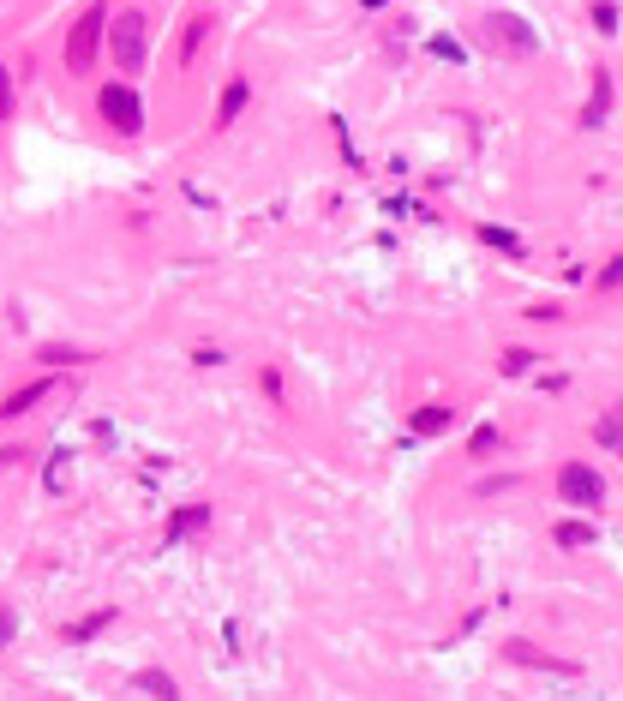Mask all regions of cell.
I'll use <instances>...</instances> for the list:
<instances>
[{
  "mask_svg": "<svg viewBox=\"0 0 623 701\" xmlns=\"http://www.w3.org/2000/svg\"><path fill=\"white\" fill-rule=\"evenodd\" d=\"M102 24H108V6H102V0H96V6H84V12L72 18V30H66V66H72V72H90V66H96Z\"/></svg>",
  "mask_w": 623,
  "mask_h": 701,
  "instance_id": "6da1fadb",
  "label": "cell"
},
{
  "mask_svg": "<svg viewBox=\"0 0 623 701\" xmlns=\"http://www.w3.org/2000/svg\"><path fill=\"white\" fill-rule=\"evenodd\" d=\"M480 36H486L492 48H504V54H534V48H540L534 24H528L522 12H486V18H480Z\"/></svg>",
  "mask_w": 623,
  "mask_h": 701,
  "instance_id": "7a4b0ae2",
  "label": "cell"
},
{
  "mask_svg": "<svg viewBox=\"0 0 623 701\" xmlns=\"http://www.w3.org/2000/svg\"><path fill=\"white\" fill-rule=\"evenodd\" d=\"M144 54H150V24H144V12H120V18H114V60H120V72H138Z\"/></svg>",
  "mask_w": 623,
  "mask_h": 701,
  "instance_id": "3957f363",
  "label": "cell"
},
{
  "mask_svg": "<svg viewBox=\"0 0 623 701\" xmlns=\"http://www.w3.org/2000/svg\"><path fill=\"white\" fill-rule=\"evenodd\" d=\"M96 108L108 114L114 132H138V126H144V102H138L132 84H102V90H96Z\"/></svg>",
  "mask_w": 623,
  "mask_h": 701,
  "instance_id": "277c9868",
  "label": "cell"
},
{
  "mask_svg": "<svg viewBox=\"0 0 623 701\" xmlns=\"http://www.w3.org/2000/svg\"><path fill=\"white\" fill-rule=\"evenodd\" d=\"M558 498L594 510V504H606V480H600L588 462H564V468H558Z\"/></svg>",
  "mask_w": 623,
  "mask_h": 701,
  "instance_id": "5b68a950",
  "label": "cell"
},
{
  "mask_svg": "<svg viewBox=\"0 0 623 701\" xmlns=\"http://www.w3.org/2000/svg\"><path fill=\"white\" fill-rule=\"evenodd\" d=\"M504 654H510L516 666H540V672H552V678H582V666H576V660H546L534 642H510Z\"/></svg>",
  "mask_w": 623,
  "mask_h": 701,
  "instance_id": "8992f818",
  "label": "cell"
},
{
  "mask_svg": "<svg viewBox=\"0 0 623 701\" xmlns=\"http://www.w3.org/2000/svg\"><path fill=\"white\" fill-rule=\"evenodd\" d=\"M606 114H612V72H606V66H594V90H588V108H582V126L594 132V126H606Z\"/></svg>",
  "mask_w": 623,
  "mask_h": 701,
  "instance_id": "52a82bcc",
  "label": "cell"
},
{
  "mask_svg": "<svg viewBox=\"0 0 623 701\" xmlns=\"http://www.w3.org/2000/svg\"><path fill=\"white\" fill-rule=\"evenodd\" d=\"M42 396H48V378H36V384H24L18 396H6V402H0V420H18V414H30V408H36Z\"/></svg>",
  "mask_w": 623,
  "mask_h": 701,
  "instance_id": "ba28073f",
  "label": "cell"
},
{
  "mask_svg": "<svg viewBox=\"0 0 623 701\" xmlns=\"http://www.w3.org/2000/svg\"><path fill=\"white\" fill-rule=\"evenodd\" d=\"M480 246H492V252H510V258H528L522 234H510V228H480Z\"/></svg>",
  "mask_w": 623,
  "mask_h": 701,
  "instance_id": "9c48e42d",
  "label": "cell"
},
{
  "mask_svg": "<svg viewBox=\"0 0 623 701\" xmlns=\"http://www.w3.org/2000/svg\"><path fill=\"white\" fill-rule=\"evenodd\" d=\"M552 540H558V546H564V552H576V546H594V540H600V534H594V528H588V522H558V528H552Z\"/></svg>",
  "mask_w": 623,
  "mask_h": 701,
  "instance_id": "30bf717a",
  "label": "cell"
},
{
  "mask_svg": "<svg viewBox=\"0 0 623 701\" xmlns=\"http://www.w3.org/2000/svg\"><path fill=\"white\" fill-rule=\"evenodd\" d=\"M450 420H456L450 408H420V414H414V432H420V438H438V432H450Z\"/></svg>",
  "mask_w": 623,
  "mask_h": 701,
  "instance_id": "8fae6325",
  "label": "cell"
},
{
  "mask_svg": "<svg viewBox=\"0 0 623 701\" xmlns=\"http://www.w3.org/2000/svg\"><path fill=\"white\" fill-rule=\"evenodd\" d=\"M240 108H246V84H228V90H222V102H216V126H228Z\"/></svg>",
  "mask_w": 623,
  "mask_h": 701,
  "instance_id": "7c38bea8",
  "label": "cell"
},
{
  "mask_svg": "<svg viewBox=\"0 0 623 701\" xmlns=\"http://www.w3.org/2000/svg\"><path fill=\"white\" fill-rule=\"evenodd\" d=\"M534 360H540L534 348H504V378H528V372H534Z\"/></svg>",
  "mask_w": 623,
  "mask_h": 701,
  "instance_id": "4fadbf2b",
  "label": "cell"
},
{
  "mask_svg": "<svg viewBox=\"0 0 623 701\" xmlns=\"http://www.w3.org/2000/svg\"><path fill=\"white\" fill-rule=\"evenodd\" d=\"M588 18H594V30H600V36H618V6H612V0H594V12H588Z\"/></svg>",
  "mask_w": 623,
  "mask_h": 701,
  "instance_id": "5bb4252c",
  "label": "cell"
},
{
  "mask_svg": "<svg viewBox=\"0 0 623 701\" xmlns=\"http://www.w3.org/2000/svg\"><path fill=\"white\" fill-rule=\"evenodd\" d=\"M132 684H138V690H150V696H174V678H168V672H138Z\"/></svg>",
  "mask_w": 623,
  "mask_h": 701,
  "instance_id": "9a60e30c",
  "label": "cell"
},
{
  "mask_svg": "<svg viewBox=\"0 0 623 701\" xmlns=\"http://www.w3.org/2000/svg\"><path fill=\"white\" fill-rule=\"evenodd\" d=\"M198 42H204V18H186V36H180V60H192V54H198Z\"/></svg>",
  "mask_w": 623,
  "mask_h": 701,
  "instance_id": "2e32d148",
  "label": "cell"
},
{
  "mask_svg": "<svg viewBox=\"0 0 623 701\" xmlns=\"http://www.w3.org/2000/svg\"><path fill=\"white\" fill-rule=\"evenodd\" d=\"M594 432H600V444H618V438H623V408H612V414H606Z\"/></svg>",
  "mask_w": 623,
  "mask_h": 701,
  "instance_id": "e0dca14e",
  "label": "cell"
},
{
  "mask_svg": "<svg viewBox=\"0 0 623 701\" xmlns=\"http://www.w3.org/2000/svg\"><path fill=\"white\" fill-rule=\"evenodd\" d=\"M102 624H108V612H96V618H84V624H72V630H66V642H84V636H96Z\"/></svg>",
  "mask_w": 623,
  "mask_h": 701,
  "instance_id": "ac0fdd59",
  "label": "cell"
},
{
  "mask_svg": "<svg viewBox=\"0 0 623 701\" xmlns=\"http://www.w3.org/2000/svg\"><path fill=\"white\" fill-rule=\"evenodd\" d=\"M600 288H606V294H612V288H623V258H612V264L600 270Z\"/></svg>",
  "mask_w": 623,
  "mask_h": 701,
  "instance_id": "d6986e66",
  "label": "cell"
},
{
  "mask_svg": "<svg viewBox=\"0 0 623 701\" xmlns=\"http://www.w3.org/2000/svg\"><path fill=\"white\" fill-rule=\"evenodd\" d=\"M492 444H498V432H492V426H474V438H468V450L480 456V450H492Z\"/></svg>",
  "mask_w": 623,
  "mask_h": 701,
  "instance_id": "ffe728a7",
  "label": "cell"
},
{
  "mask_svg": "<svg viewBox=\"0 0 623 701\" xmlns=\"http://www.w3.org/2000/svg\"><path fill=\"white\" fill-rule=\"evenodd\" d=\"M516 486V474H498V480H480V498H498V492H510Z\"/></svg>",
  "mask_w": 623,
  "mask_h": 701,
  "instance_id": "44dd1931",
  "label": "cell"
},
{
  "mask_svg": "<svg viewBox=\"0 0 623 701\" xmlns=\"http://www.w3.org/2000/svg\"><path fill=\"white\" fill-rule=\"evenodd\" d=\"M42 360H54V366H78L84 354H72V348H42Z\"/></svg>",
  "mask_w": 623,
  "mask_h": 701,
  "instance_id": "7402d4cb",
  "label": "cell"
},
{
  "mask_svg": "<svg viewBox=\"0 0 623 701\" xmlns=\"http://www.w3.org/2000/svg\"><path fill=\"white\" fill-rule=\"evenodd\" d=\"M6 114H12V72L0 66V120H6Z\"/></svg>",
  "mask_w": 623,
  "mask_h": 701,
  "instance_id": "603a6c76",
  "label": "cell"
},
{
  "mask_svg": "<svg viewBox=\"0 0 623 701\" xmlns=\"http://www.w3.org/2000/svg\"><path fill=\"white\" fill-rule=\"evenodd\" d=\"M432 54H444V60H462V48H456L450 36H432Z\"/></svg>",
  "mask_w": 623,
  "mask_h": 701,
  "instance_id": "cb8c5ba5",
  "label": "cell"
},
{
  "mask_svg": "<svg viewBox=\"0 0 623 701\" xmlns=\"http://www.w3.org/2000/svg\"><path fill=\"white\" fill-rule=\"evenodd\" d=\"M12 624H18V618H12V612H0V648L12 642Z\"/></svg>",
  "mask_w": 623,
  "mask_h": 701,
  "instance_id": "d4e9b609",
  "label": "cell"
},
{
  "mask_svg": "<svg viewBox=\"0 0 623 701\" xmlns=\"http://www.w3.org/2000/svg\"><path fill=\"white\" fill-rule=\"evenodd\" d=\"M360 6H384V0H360Z\"/></svg>",
  "mask_w": 623,
  "mask_h": 701,
  "instance_id": "484cf974",
  "label": "cell"
},
{
  "mask_svg": "<svg viewBox=\"0 0 623 701\" xmlns=\"http://www.w3.org/2000/svg\"><path fill=\"white\" fill-rule=\"evenodd\" d=\"M618 456H623V438H618Z\"/></svg>",
  "mask_w": 623,
  "mask_h": 701,
  "instance_id": "4316f807",
  "label": "cell"
}]
</instances>
